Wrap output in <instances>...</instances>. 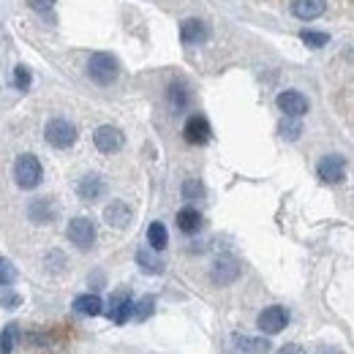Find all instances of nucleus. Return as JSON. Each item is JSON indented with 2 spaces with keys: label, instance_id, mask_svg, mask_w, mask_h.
Segmentation results:
<instances>
[{
  "label": "nucleus",
  "instance_id": "nucleus-15",
  "mask_svg": "<svg viewBox=\"0 0 354 354\" xmlns=\"http://www.w3.org/2000/svg\"><path fill=\"white\" fill-rule=\"evenodd\" d=\"M104 180L98 177V175H85L82 180H79V186H76V194L85 199V202H96L101 194H104Z\"/></svg>",
  "mask_w": 354,
  "mask_h": 354
},
{
  "label": "nucleus",
  "instance_id": "nucleus-12",
  "mask_svg": "<svg viewBox=\"0 0 354 354\" xmlns=\"http://www.w3.org/2000/svg\"><path fill=\"white\" fill-rule=\"evenodd\" d=\"M104 221L109 226H115V229H126L131 223V208L126 202H120V199L118 202H109L107 210H104Z\"/></svg>",
  "mask_w": 354,
  "mask_h": 354
},
{
  "label": "nucleus",
  "instance_id": "nucleus-22",
  "mask_svg": "<svg viewBox=\"0 0 354 354\" xmlns=\"http://www.w3.org/2000/svg\"><path fill=\"white\" fill-rule=\"evenodd\" d=\"M16 341H19V327L11 322V324H5L3 333H0V352L11 354L14 352V346H16Z\"/></svg>",
  "mask_w": 354,
  "mask_h": 354
},
{
  "label": "nucleus",
  "instance_id": "nucleus-30",
  "mask_svg": "<svg viewBox=\"0 0 354 354\" xmlns=\"http://www.w3.org/2000/svg\"><path fill=\"white\" fill-rule=\"evenodd\" d=\"M27 3H30V8H36L38 14H47V11L55 8V0H27Z\"/></svg>",
  "mask_w": 354,
  "mask_h": 354
},
{
  "label": "nucleus",
  "instance_id": "nucleus-19",
  "mask_svg": "<svg viewBox=\"0 0 354 354\" xmlns=\"http://www.w3.org/2000/svg\"><path fill=\"white\" fill-rule=\"evenodd\" d=\"M166 98H169V107H172L175 112H183L186 104H188V90H186V85H183V82H172L169 90H166Z\"/></svg>",
  "mask_w": 354,
  "mask_h": 354
},
{
  "label": "nucleus",
  "instance_id": "nucleus-3",
  "mask_svg": "<svg viewBox=\"0 0 354 354\" xmlns=\"http://www.w3.org/2000/svg\"><path fill=\"white\" fill-rule=\"evenodd\" d=\"M44 140L49 142L52 147L66 150V147H71L76 142V129L71 126L69 120H63V118H52L47 123V129H44Z\"/></svg>",
  "mask_w": 354,
  "mask_h": 354
},
{
  "label": "nucleus",
  "instance_id": "nucleus-31",
  "mask_svg": "<svg viewBox=\"0 0 354 354\" xmlns=\"http://www.w3.org/2000/svg\"><path fill=\"white\" fill-rule=\"evenodd\" d=\"M278 354H305V349H302V346H297V344H286V346L278 349Z\"/></svg>",
  "mask_w": 354,
  "mask_h": 354
},
{
  "label": "nucleus",
  "instance_id": "nucleus-18",
  "mask_svg": "<svg viewBox=\"0 0 354 354\" xmlns=\"http://www.w3.org/2000/svg\"><path fill=\"white\" fill-rule=\"evenodd\" d=\"M177 226L186 234H197L202 229V212L194 210V208H183V210L177 212Z\"/></svg>",
  "mask_w": 354,
  "mask_h": 354
},
{
  "label": "nucleus",
  "instance_id": "nucleus-17",
  "mask_svg": "<svg viewBox=\"0 0 354 354\" xmlns=\"http://www.w3.org/2000/svg\"><path fill=\"white\" fill-rule=\"evenodd\" d=\"M74 311L82 313V316H98L104 311V302H101L98 294H79L74 300Z\"/></svg>",
  "mask_w": 354,
  "mask_h": 354
},
{
  "label": "nucleus",
  "instance_id": "nucleus-24",
  "mask_svg": "<svg viewBox=\"0 0 354 354\" xmlns=\"http://www.w3.org/2000/svg\"><path fill=\"white\" fill-rule=\"evenodd\" d=\"M240 341V349L245 354H267L270 352V344L265 338H237Z\"/></svg>",
  "mask_w": 354,
  "mask_h": 354
},
{
  "label": "nucleus",
  "instance_id": "nucleus-9",
  "mask_svg": "<svg viewBox=\"0 0 354 354\" xmlns=\"http://www.w3.org/2000/svg\"><path fill=\"white\" fill-rule=\"evenodd\" d=\"M259 330L262 333H267V335H276V333H281L283 327L289 324V313L283 311L281 305H270V308H265L262 313H259Z\"/></svg>",
  "mask_w": 354,
  "mask_h": 354
},
{
  "label": "nucleus",
  "instance_id": "nucleus-26",
  "mask_svg": "<svg viewBox=\"0 0 354 354\" xmlns=\"http://www.w3.org/2000/svg\"><path fill=\"white\" fill-rule=\"evenodd\" d=\"M300 38H302V44H308V47H313V49H322V47L330 41L327 33H311V30H305Z\"/></svg>",
  "mask_w": 354,
  "mask_h": 354
},
{
  "label": "nucleus",
  "instance_id": "nucleus-14",
  "mask_svg": "<svg viewBox=\"0 0 354 354\" xmlns=\"http://www.w3.org/2000/svg\"><path fill=\"white\" fill-rule=\"evenodd\" d=\"M324 8H327L324 0H294V3H291V14H294L297 19H305V22L322 16Z\"/></svg>",
  "mask_w": 354,
  "mask_h": 354
},
{
  "label": "nucleus",
  "instance_id": "nucleus-23",
  "mask_svg": "<svg viewBox=\"0 0 354 354\" xmlns=\"http://www.w3.org/2000/svg\"><path fill=\"white\" fill-rule=\"evenodd\" d=\"M278 134L289 142L300 140V134H302V123H300V118H283L281 123H278Z\"/></svg>",
  "mask_w": 354,
  "mask_h": 354
},
{
  "label": "nucleus",
  "instance_id": "nucleus-25",
  "mask_svg": "<svg viewBox=\"0 0 354 354\" xmlns=\"http://www.w3.org/2000/svg\"><path fill=\"white\" fill-rule=\"evenodd\" d=\"M153 308H155V300H153V297H142L140 302L134 305V319H137V322H144V319L153 313Z\"/></svg>",
  "mask_w": 354,
  "mask_h": 354
},
{
  "label": "nucleus",
  "instance_id": "nucleus-7",
  "mask_svg": "<svg viewBox=\"0 0 354 354\" xmlns=\"http://www.w3.org/2000/svg\"><path fill=\"white\" fill-rule=\"evenodd\" d=\"M316 172H319V180H322V183L335 186V183H341L344 175H346V161H344L341 155H324V158L319 161Z\"/></svg>",
  "mask_w": 354,
  "mask_h": 354
},
{
  "label": "nucleus",
  "instance_id": "nucleus-27",
  "mask_svg": "<svg viewBox=\"0 0 354 354\" xmlns=\"http://www.w3.org/2000/svg\"><path fill=\"white\" fill-rule=\"evenodd\" d=\"M183 197L186 199H202L205 197V186L199 180H186L183 183Z\"/></svg>",
  "mask_w": 354,
  "mask_h": 354
},
{
  "label": "nucleus",
  "instance_id": "nucleus-28",
  "mask_svg": "<svg viewBox=\"0 0 354 354\" xmlns=\"http://www.w3.org/2000/svg\"><path fill=\"white\" fill-rule=\"evenodd\" d=\"M16 281V267L8 259H0V283H14Z\"/></svg>",
  "mask_w": 354,
  "mask_h": 354
},
{
  "label": "nucleus",
  "instance_id": "nucleus-6",
  "mask_svg": "<svg viewBox=\"0 0 354 354\" xmlns=\"http://www.w3.org/2000/svg\"><path fill=\"white\" fill-rule=\"evenodd\" d=\"M93 144L101 150V153H118L123 144H126V137H123V131L120 129H115V126H98L96 129V134H93Z\"/></svg>",
  "mask_w": 354,
  "mask_h": 354
},
{
  "label": "nucleus",
  "instance_id": "nucleus-16",
  "mask_svg": "<svg viewBox=\"0 0 354 354\" xmlns=\"http://www.w3.org/2000/svg\"><path fill=\"white\" fill-rule=\"evenodd\" d=\"M180 38L186 44H202L208 38V25L202 19H186L180 25Z\"/></svg>",
  "mask_w": 354,
  "mask_h": 354
},
{
  "label": "nucleus",
  "instance_id": "nucleus-11",
  "mask_svg": "<svg viewBox=\"0 0 354 354\" xmlns=\"http://www.w3.org/2000/svg\"><path fill=\"white\" fill-rule=\"evenodd\" d=\"M183 137L188 144H205L210 140V123L205 115H191L186 120V129H183Z\"/></svg>",
  "mask_w": 354,
  "mask_h": 354
},
{
  "label": "nucleus",
  "instance_id": "nucleus-32",
  "mask_svg": "<svg viewBox=\"0 0 354 354\" xmlns=\"http://www.w3.org/2000/svg\"><path fill=\"white\" fill-rule=\"evenodd\" d=\"M316 354H344L338 346H319V352Z\"/></svg>",
  "mask_w": 354,
  "mask_h": 354
},
{
  "label": "nucleus",
  "instance_id": "nucleus-10",
  "mask_svg": "<svg viewBox=\"0 0 354 354\" xmlns=\"http://www.w3.org/2000/svg\"><path fill=\"white\" fill-rule=\"evenodd\" d=\"M278 109L286 118H300L308 112V98L300 90H283L278 96Z\"/></svg>",
  "mask_w": 354,
  "mask_h": 354
},
{
  "label": "nucleus",
  "instance_id": "nucleus-20",
  "mask_svg": "<svg viewBox=\"0 0 354 354\" xmlns=\"http://www.w3.org/2000/svg\"><path fill=\"white\" fill-rule=\"evenodd\" d=\"M147 243L153 251H164L166 243H169V234H166V226L161 221H153L150 229H147Z\"/></svg>",
  "mask_w": 354,
  "mask_h": 354
},
{
  "label": "nucleus",
  "instance_id": "nucleus-4",
  "mask_svg": "<svg viewBox=\"0 0 354 354\" xmlns=\"http://www.w3.org/2000/svg\"><path fill=\"white\" fill-rule=\"evenodd\" d=\"M210 278L215 286H229L232 281L240 278V262L234 256H229V254L218 256L210 267Z\"/></svg>",
  "mask_w": 354,
  "mask_h": 354
},
{
  "label": "nucleus",
  "instance_id": "nucleus-21",
  "mask_svg": "<svg viewBox=\"0 0 354 354\" xmlns=\"http://www.w3.org/2000/svg\"><path fill=\"white\" fill-rule=\"evenodd\" d=\"M137 265H140L142 270H147V273H161L164 270V262H161V256H155L153 251H137Z\"/></svg>",
  "mask_w": 354,
  "mask_h": 354
},
{
  "label": "nucleus",
  "instance_id": "nucleus-13",
  "mask_svg": "<svg viewBox=\"0 0 354 354\" xmlns=\"http://www.w3.org/2000/svg\"><path fill=\"white\" fill-rule=\"evenodd\" d=\"M30 221L33 223H38V226H47V223H52L55 218H58V208H55V202L52 199H36L33 205H30Z\"/></svg>",
  "mask_w": 354,
  "mask_h": 354
},
{
  "label": "nucleus",
  "instance_id": "nucleus-1",
  "mask_svg": "<svg viewBox=\"0 0 354 354\" xmlns=\"http://www.w3.org/2000/svg\"><path fill=\"white\" fill-rule=\"evenodd\" d=\"M41 177H44V169H41V161L33 153H22L14 161V180H16L19 188L30 191V188H36L41 183Z\"/></svg>",
  "mask_w": 354,
  "mask_h": 354
},
{
  "label": "nucleus",
  "instance_id": "nucleus-8",
  "mask_svg": "<svg viewBox=\"0 0 354 354\" xmlns=\"http://www.w3.org/2000/svg\"><path fill=\"white\" fill-rule=\"evenodd\" d=\"M107 316H109L112 322H118V324H123V322H129V319L134 316V302H131L129 289H120V291L112 294V302H109V308H107Z\"/></svg>",
  "mask_w": 354,
  "mask_h": 354
},
{
  "label": "nucleus",
  "instance_id": "nucleus-2",
  "mask_svg": "<svg viewBox=\"0 0 354 354\" xmlns=\"http://www.w3.org/2000/svg\"><path fill=\"white\" fill-rule=\"evenodd\" d=\"M87 74L96 85H112L120 74V66H118V58L109 55V52H96L90 60H87Z\"/></svg>",
  "mask_w": 354,
  "mask_h": 354
},
{
  "label": "nucleus",
  "instance_id": "nucleus-29",
  "mask_svg": "<svg viewBox=\"0 0 354 354\" xmlns=\"http://www.w3.org/2000/svg\"><path fill=\"white\" fill-rule=\"evenodd\" d=\"M14 85H16L19 90H27V87H30V71L25 69V66H16V69H14Z\"/></svg>",
  "mask_w": 354,
  "mask_h": 354
},
{
  "label": "nucleus",
  "instance_id": "nucleus-5",
  "mask_svg": "<svg viewBox=\"0 0 354 354\" xmlns=\"http://www.w3.org/2000/svg\"><path fill=\"white\" fill-rule=\"evenodd\" d=\"M66 234H69L71 243L76 248H82V251L93 248V243H96V226H93L90 218H74L69 223V229H66Z\"/></svg>",
  "mask_w": 354,
  "mask_h": 354
}]
</instances>
